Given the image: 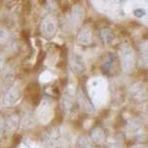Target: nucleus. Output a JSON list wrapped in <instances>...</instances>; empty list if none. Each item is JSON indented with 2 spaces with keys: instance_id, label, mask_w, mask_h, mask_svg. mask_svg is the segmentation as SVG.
<instances>
[{
  "instance_id": "1",
  "label": "nucleus",
  "mask_w": 148,
  "mask_h": 148,
  "mask_svg": "<svg viewBox=\"0 0 148 148\" xmlns=\"http://www.w3.org/2000/svg\"><path fill=\"white\" fill-rule=\"evenodd\" d=\"M120 62L125 73H131L136 66V53L130 45L121 47L120 52Z\"/></svg>"
},
{
  "instance_id": "2",
  "label": "nucleus",
  "mask_w": 148,
  "mask_h": 148,
  "mask_svg": "<svg viewBox=\"0 0 148 148\" xmlns=\"http://www.w3.org/2000/svg\"><path fill=\"white\" fill-rule=\"evenodd\" d=\"M106 86L101 80H96L94 82L88 83L87 96L92 102L93 106L97 107L104 103L106 99Z\"/></svg>"
},
{
  "instance_id": "3",
  "label": "nucleus",
  "mask_w": 148,
  "mask_h": 148,
  "mask_svg": "<svg viewBox=\"0 0 148 148\" xmlns=\"http://www.w3.org/2000/svg\"><path fill=\"white\" fill-rule=\"evenodd\" d=\"M53 102L51 98H44L38 107L36 116L42 123H47L53 116Z\"/></svg>"
},
{
  "instance_id": "4",
  "label": "nucleus",
  "mask_w": 148,
  "mask_h": 148,
  "mask_svg": "<svg viewBox=\"0 0 148 148\" xmlns=\"http://www.w3.org/2000/svg\"><path fill=\"white\" fill-rule=\"evenodd\" d=\"M62 131L58 126H53L49 128L44 135L45 145L51 148H57L60 142L62 141Z\"/></svg>"
},
{
  "instance_id": "5",
  "label": "nucleus",
  "mask_w": 148,
  "mask_h": 148,
  "mask_svg": "<svg viewBox=\"0 0 148 148\" xmlns=\"http://www.w3.org/2000/svg\"><path fill=\"white\" fill-rule=\"evenodd\" d=\"M21 97H22V93H21L20 89L16 86H11L2 96V105L6 108L13 107L20 101Z\"/></svg>"
},
{
  "instance_id": "6",
  "label": "nucleus",
  "mask_w": 148,
  "mask_h": 148,
  "mask_svg": "<svg viewBox=\"0 0 148 148\" xmlns=\"http://www.w3.org/2000/svg\"><path fill=\"white\" fill-rule=\"evenodd\" d=\"M40 34L47 40H51L56 34V22L51 16H47L40 23Z\"/></svg>"
},
{
  "instance_id": "7",
  "label": "nucleus",
  "mask_w": 148,
  "mask_h": 148,
  "mask_svg": "<svg viewBox=\"0 0 148 148\" xmlns=\"http://www.w3.org/2000/svg\"><path fill=\"white\" fill-rule=\"evenodd\" d=\"M76 103V90L74 88L67 86L62 95L61 106L65 113H70L74 109Z\"/></svg>"
},
{
  "instance_id": "8",
  "label": "nucleus",
  "mask_w": 148,
  "mask_h": 148,
  "mask_svg": "<svg viewBox=\"0 0 148 148\" xmlns=\"http://www.w3.org/2000/svg\"><path fill=\"white\" fill-rule=\"evenodd\" d=\"M21 126V116L18 114H12L6 120H4V133L12 135L17 132Z\"/></svg>"
},
{
  "instance_id": "9",
  "label": "nucleus",
  "mask_w": 148,
  "mask_h": 148,
  "mask_svg": "<svg viewBox=\"0 0 148 148\" xmlns=\"http://www.w3.org/2000/svg\"><path fill=\"white\" fill-rule=\"evenodd\" d=\"M130 96L135 102L142 103L147 100V90L143 83H134L130 89Z\"/></svg>"
},
{
  "instance_id": "10",
  "label": "nucleus",
  "mask_w": 148,
  "mask_h": 148,
  "mask_svg": "<svg viewBox=\"0 0 148 148\" xmlns=\"http://www.w3.org/2000/svg\"><path fill=\"white\" fill-rule=\"evenodd\" d=\"M76 102L79 105L80 110H82V112L84 113L93 114L95 112V107L93 106L92 102L90 101L87 94L83 90H79L78 92H76Z\"/></svg>"
},
{
  "instance_id": "11",
  "label": "nucleus",
  "mask_w": 148,
  "mask_h": 148,
  "mask_svg": "<svg viewBox=\"0 0 148 148\" xmlns=\"http://www.w3.org/2000/svg\"><path fill=\"white\" fill-rule=\"evenodd\" d=\"M90 139L93 142V144L96 146H104L107 143V134L104 128L101 126L97 125L94 126L91 130H90Z\"/></svg>"
},
{
  "instance_id": "12",
  "label": "nucleus",
  "mask_w": 148,
  "mask_h": 148,
  "mask_svg": "<svg viewBox=\"0 0 148 148\" xmlns=\"http://www.w3.org/2000/svg\"><path fill=\"white\" fill-rule=\"evenodd\" d=\"M69 67L75 74H83L86 71V64L83 57L78 53H73L69 60Z\"/></svg>"
},
{
  "instance_id": "13",
  "label": "nucleus",
  "mask_w": 148,
  "mask_h": 148,
  "mask_svg": "<svg viewBox=\"0 0 148 148\" xmlns=\"http://www.w3.org/2000/svg\"><path fill=\"white\" fill-rule=\"evenodd\" d=\"M76 42L79 46L88 47L93 42V33L90 28L84 27L78 32Z\"/></svg>"
},
{
  "instance_id": "14",
  "label": "nucleus",
  "mask_w": 148,
  "mask_h": 148,
  "mask_svg": "<svg viewBox=\"0 0 148 148\" xmlns=\"http://www.w3.org/2000/svg\"><path fill=\"white\" fill-rule=\"evenodd\" d=\"M99 38L104 44H111L116 38V35L112 29L104 27L99 30Z\"/></svg>"
},
{
  "instance_id": "15",
  "label": "nucleus",
  "mask_w": 148,
  "mask_h": 148,
  "mask_svg": "<svg viewBox=\"0 0 148 148\" xmlns=\"http://www.w3.org/2000/svg\"><path fill=\"white\" fill-rule=\"evenodd\" d=\"M116 61V56L114 53H110L108 56V59L107 61H105L104 63L102 64V69L106 74L108 75H111L114 72V65Z\"/></svg>"
},
{
  "instance_id": "16",
  "label": "nucleus",
  "mask_w": 148,
  "mask_h": 148,
  "mask_svg": "<svg viewBox=\"0 0 148 148\" xmlns=\"http://www.w3.org/2000/svg\"><path fill=\"white\" fill-rule=\"evenodd\" d=\"M130 128L132 134L134 135H140L143 131V127H142V123L137 119H134V120H131L130 121Z\"/></svg>"
},
{
  "instance_id": "17",
  "label": "nucleus",
  "mask_w": 148,
  "mask_h": 148,
  "mask_svg": "<svg viewBox=\"0 0 148 148\" xmlns=\"http://www.w3.org/2000/svg\"><path fill=\"white\" fill-rule=\"evenodd\" d=\"M11 34L8 31V29L4 26L0 25V45L1 46H6L7 44L10 42Z\"/></svg>"
},
{
  "instance_id": "18",
  "label": "nucleus",
  "mask_w": 148,
  "mask_h": 148,
  "mask_svg": "<svg viewBox=\"0 0 148 148\" xmlns=\"http://www.w3.org/2000/svg\"><path fill=\"white\" fill-rule=\"evenodd\" d=\"M77 148H95V145L93 144L89 136H80L77 140Z\"/></svg>"
},
{
  "instance_id": "19",
  "label": "nucleus",
  "mask_w": 148,
  "mask_h": 148,
  "mask_svg": "<svg viewBox=\"0 0 148 148\" xmlns=\"http://www.w3.org/2000/svg\"><path fill=\"white\" fill-rule=\"evenodd\" d=\"M4 135H5V133H4V119L0 114V140L3 138Z\"/></svg>"
},
{
  "instance_id": "20",
  "label": "nucleus",
  "mask_w": 148,
  "mask_h": 148,
  "mask_svg": "<svg viewBox=\"0 0 148 148\" xmlns=\"http://www.w3.org/2000/svg\"><path fill=\"white\" fill-rule=\"evenodd\" d=\"M133 14H134V16L136 18H142L146 14V12H145V10H143V9H135L133 11Z\"/></svg>"
},
{
  "instance_id": "21",
  "label": "nucleus",
  "mask_w": 148,
  "mask_h": 148,
  "mask_svg": "<svg viewBox=\"0 0 148 148\" xmlns=\"http://www.w3.org/2000/svg\"><path fill=\"white\" fill-rule=\"evenodd\" d=\"M20 148H37V147H36L35 145H33V143H31V142H25L21 145Z\"/></svg>"
},
{
  "instance_id": "22",
  "label": "nucleus",
  "mask_w": 148,
  "mask_h": 148,
  "mask_svg": "<svg viewBox=\"0 0 148 148\" xmlns=\"http://www.w3.org/2000/svg\"><path fill=\"white\" fill-rule=\"evenodd\" d=\"M110 148H123V145H121L120 142L114 141V142L112 143L111 145H110Z\"/></svg>"
},
{
  "instance_id": "23",
  "label": "nucleus",
  "mask_w": 148,
  "mask_h": 148,
  "mask_svg": "<svg viewBox=\"0 0 148 148\" xmlns=\"http://www.w3.org/2000/svg\"><path fill=\"white\" fill-rule=\"evenodd\" d=\"M130 148H146L144 144H135L134 146H131Z\"/></svg>"
},
{
  "instance_id": "24",
  "label": "nucleus",
  "mask_w": 148,
  "mask_h": 148,
  "mask_svg": "<svg viewBox=\"0 0 148 148\" xmlns=\"http://www.w3.org/2000/svg\"><path fill=\"white\" fill-rule=\"evenodd\" d=\"M40 4H46V0H40Z\"/></svg>"
},
{
  "instance_id": "25",
  "label": "nucleus",
  "mask_w": 148,
  "mask_h": 148,
  "mask_svg": "<svg viewBox=\"0 0 148 148\" xmlns=\"http://www.w3.org/2000/svg\"><path fill=\"white\" fill-rule=\"evenodd\" d=\"M1 62H2V57L0 56V66H1Z\"/></svg>"
},
{
  "instance_id": "26",
  "label": "nucleus",
  "mask_w": 148,
  "mask_h": 148,
  "mask_svg": "<svg viewBox=\"0 0 148 148\" xmlns=\"http://www.w3.org/2000/svg\"><path fill=\"white\" fill-rule=\"evenodd\" d=\"M121 2H125V1H127V0H120Z\"/></svg>"
}]
</instances>
